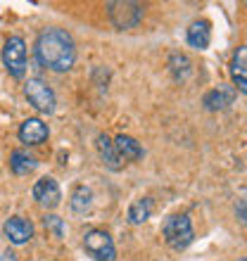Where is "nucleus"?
Here are the masks:
<instances>
[{
	"mask_svg": "<svg viewBox=\"0 0 247 261\" xmlns=\"http://www.w3.org/2000/svg\"><path fill=\"white\" fill-rule=\"evenodd\" d=\"M3 230H5L7 240L12 242V245H24V242H29L34 238V226H31V221L21 219V216H10V219L5 221Z\"/></svg>",
	"mask_w": 247,
	"mask_h": 261,
	"instance_id": "obj_8",
	"label": "nucleus"
},
{
	"mask_svg": "<svg viewBox=\"0 0 247 261\" xmlns=\"http://www.w3.org/2000/svg\"><path fill=\"white\" fill-rule=\"evenodd\" d=\"M112 143H114V150H117L121 162H136L143 157V147L131 136H117V140H112Z\"/></svg>",
	"mask_w": 247,
	"mask_h": 261,
	"instance_id": "obj_12",
	"label": "nucleus"
},
{
	"mask_svg": "<svg viewBox=\"0 0 247 261\" xmlns=\"http://www.w3.org/2000/svg\"><path fill=\"white\" fill-rule=\"evenodd\" d=\"M240 261H247V256H242V259H240Z\"/></svg>",
	"mask_w": 247,
	"mask_h": 261,
	"instance_id": "obj_21",
	"label": "nucleus"
},
{
	"mask_svg": "<svg viewBox=\"0 0 247 261\" xmlns=\"http://www.w3.org/2000/svg\"><path fill=\"white\" fill-rule=\"evenodd\" d=\"M60 186H57L55 178H50V176H45V178L36 180L34 186V199L38 202L41 206H45V209H55L57 204H60Z\"/></svg>",
	"mask_w": 247,
	"mask_h": 261,
	"instance_id": "obj_7",
	"label": "nucleus"
},
{
	"mask_svg": "<svg viewBox=\"0 0 247 261\" xmlns=\"http://www.w3.org/2000/svg\"><path fill=\"white\" fill-rule=\"evenodd\" d=\"M150 214H152V199L150 197H140L129 206V221L133 226L145 223V221L150 219Z\"/></svg>",
	"mask_w": 247,
	"mask_h": 261,
	"instance_id": "obj_15",
	"label": "nucleus"
},
{
	"mask_svg": "<svg viewBox=\"0 0 247 261\" xmlns=\"http://www.w3.org/2000/svg\"><path fill=\"white\" fill-rule=\"evenodd\" d=\"M36 57L43 67L53 71H67L74 67L76 45L64 29H45L36 41Z\"/></svg>",
	"mask_w": 247,
	"mask_h": 261,
	"instance_id": "obj_1",
	"label": "nucleus"
},
{
	"mask_svg": "<svg viewBox=\"0 0 247 261\" xmlns=\"http://www.w3.org/2000/svg\"><path fill=\"white\" fill-rule=\"evenodd\" d=\"M169 69H171V74L179 79V81H183L185 76L190 74V60L185 55H181V53H174L171 57H169Z\"/></svg>",
	"mask_w": 247,
	"mask_h": 261,
	"instance_id": "obj_18",
	"label": "nucleus"
},
{
	"mask_svg": "<svg viewBox=\"0 0 247 261\" xmlns=\"http://www.w3.org/2000/svg\"><path fill=\"white\" fill-rule=\"evenodd\" d=\"M83 247L95 261H114L117 252H114V242H112L110 233L105 230H88L83 238Z\"/></svg>",
	"mask_w": 247,
	"mask_h": 261,
	"instance_id": "obj_5",
	"label": "nucleus"
},
{
	"mask_svg": "<svg viewBox=\"0 0 247 261\" xmlns=\"http://www.w3.org/2000/svg\"><path fill=\"white\" fill-rule=\"evenodd\" d=\"M231 76L235 88L247 95V45H240L231 57Z\"/></svg>",
	"mask_w": 247,
	"mask_h": 261,
	"instance_id": "obj_9",
	"label": "nucleus"
},
{
	"mask_svg": "<svg viewBox=\"0 0 247 261\" xmlns=\"http://www.w3.org/2000/svg\"><path fill=\"white\" fill-rule=\"evenodd\" d=\"M188 43L192 48L205 50L209 45V24L207 21H192L188 29Z\"/></svg>",
	"mask_w": 247,
	"mask_h": 261,
	"instance_id": "obj_14",
	"label": "nucleus"
},
{
	"mask_svg": "<svg viewBox=\"0 0 247 261\" xmlns=\"http://www.w3.org/2000/svg\"><path fill=\"white\" fill-rule=\"evenodd\" d=\"M48 138V126L43 124L41 119H27L19 126V140L24 145H41Z\"/></svg>",
	"mask_w": 247,
	"mask_h": 261,
	"instance_id": "obj_10",
	"label": "nucleus"
},
{
	"mask_svg": "<svg viewBox=\"0 0 247 261\" xmlns=\"http://www.w3.org/2000/svg\"><path fill=\"white\" fill-rule=\"evenodd\" d=\"M235 97V90L228 88V86H219V88L209 90L205 95V107L209 112H219V110H226L228 105L233 102Z\"/></svg>",
	"mask_w": 247,
	"mask_h": 261,
	"instance_id": "obj_11",
	"label": "nucleus"
},
{
	"mask_svg": "<svg viewBox=\"0 0 247 261\" xmlns=\"http://www.w3.org/2000/svg\"><path fill=\"white\" fill-rule=\"evenodd\" d=\"M90 199H93V195H90L88 188L79 186L74 190V195H71V209H74L76 214H86L90 209Z\"/></svg>",
	"mask_w": 247,
	"mask_h": 261,
	"instance_id": "obj_17",
	"label": "nucleus"
},
{
	"mask_svg": "<svg viewBox=\"0 0 247 261\" xmlns=\"http://www.w3.org/2000/svg\"><path fill=\"white\" fill-rule=\"evenodd\" d=\"M24 95L43 114H50V112L55 110V93H53V88L43 79H29L24 83Z\"/></svg>",
	"mask_w": 247,
	"mask_h": 261,
	"instance_id": "obj_4",
	"label": "nucleus"
},
{
	"mask_svg": "<svg viewBox=\"0 0 247 261\" xmlns=\"http://www.w3.org/2000/svg\"><path fill=\"white\" fill-rule=\"evenodd\" d=\"M10 169H12L17 176H24V173H31L36 169V159L31 157V154H27V152L21 150H14L12 154H10Z\"/></svg>",
	"mask_w": 247,
	"mask_h": 261,
	"instance_id": "obj_16",
	"label": "nucleus"
},
{
	"mask_svg": "<svg viewBox=\"0 0 247 261\" xmlns=\"http://www.w3.org/2000/svg\"><path fill=\"white\" fill-rule=\"evenodd\" d=\"M3 62H5L10 76H14V79H21L27 74V43H24V38H19V36L7 38L5 48H3Z\"/></svg>",
	"mask_w": 247,
	"mask_h": 261,
	"instance_id": "obj_3",
	"label": "nucleus"
},
{
	"mask_svg": "<svg viewBox=\"0 0 247 261\" xmlns=\"http://www.w3.org/2000/svg\"><path fill=\"white\" fill-rule=\"evenodd\" d=\"M110 19L117 29H131L136 27L143 17V7L138 3H110Z\"/></svg>",
	"mask_w": 247,
	"mask_h": 261,
	"instance_id": "obj_6",
	"label": "nucleus"
},
{
	"mask_svg": "<svg viewBox=\"0 0 247 261\" xmlns=\"http://www.w3.org/2000/svg\"><path fill=\"white\" fill-rule=\"evenodd\" d=\"M162 235H164L166 245L171 249H185L192 242V226L188 214H174V216H166L164 223H162Z\"/></svg>",
	"mask_w": 247,
	"mask_h": 261,
	"instance_id": "obj_2",
	"label": "nucleus"
},
{
	"mask_svg": "<svg viewBox=\"0 0 247 261\" xmlns=\"http://www.w3.org/2000/svg\"><path fill=\"white\" fill-rule=\"evenodd\" d=\"M97 150H100V157L107 164V169H112V171L121 169V159H119L117 150H114V143L107 136H97Z\"/></svg>",
	"mask_w": 247,
	"mask_h": 261,
	"instance_id": "obj_13",
	"label": "nucleus"
},
{
	"mask_svg": "<svg viewBox=\"0 0 247 261\" xmlns=\"http://www.w3.org/2000/svg\"><path fill=\"white\" fill-rule=\"evenodd\" d=\"M235 214H238V219H240L242 223L247 226V197L238 202V206H235Z\"/></svg>",
	"mask_w": 247,
	"mask_h": 261,
	"instance_id": "obj_20",
	"label": "nucleus"
},
{
	"mask_svg": "<svg viewBox=\"0 0 247 261\" xmlns=\"http://www.w3.org/2000/svg\"><path fill=\"white\" fill-rule=\"evenodd\" d=\"M43 226L48 228V230H53L57 238H62V219L60 216H45V219H43Z\"/></svg>",
	"mask_w": 247,
	"mask_h": 261,
	"instance_id": "obj_19",
	"label": "nucleus"
}]
</instances>
